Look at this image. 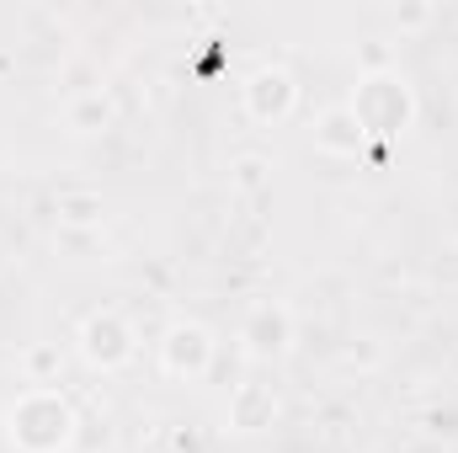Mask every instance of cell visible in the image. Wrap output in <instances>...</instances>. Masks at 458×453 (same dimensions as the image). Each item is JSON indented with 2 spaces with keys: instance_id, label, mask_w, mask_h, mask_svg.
<instances>
[{
  "instance_id": "7c38bea8",
  "label": "cell",
  "mask_w": 458,
  "mask_h": 453,
  "mask_svg": "<svg viewBox=\"0 0 458 453\" xmlns=\"http://www.w3.org/2000/svg\"><path fill=\"white\" fill-rule=\"evenodd\" d=\"M234 187L240 192H261L267 187V160L261 155H240L234 160Z\"/></svg>"
},
{
  "instance_id": "5b68a950",
  "label": "cell",
  "mask_w": 458,
  "mask_h": 453,
  "mask_svg": "<svg viewBox=\"0 0 458 453\" xmlns=\"http://www.w3.org/2000/svg\"><path fill=\"white\" fill-rule=\"evenodd\" d=\"M214 368V337L198 326V321H176L165 337H160V373L176 379V384H198L208 379Z\"/></svg>"
},
{
  "instance_id": "8fae6325",
  "label": "cell",
  "mask_w": 458,
  "mask_h": 453,
  "mask_svg": "<svg viewBox=\"0 0 458 453\" xmlns=\"http://www.w3.org/2000/svg\"><path fill=\"white\" fill-rule=\"evenodd\" d=\"M27 373H32V384L54 389V379H59V346H32L27 352Z\"/></svg>"
},
{
  "instance_id": "6da1fadb",
  "label": "cell",
  "mask_w": 458,
  "mask_h": 453,
  "mask_svg": "<svg viewBox=\"0 0 458 453\" xmlns=\"http://www.w3.org/2000/svg\"><path fill=\"white\" fill-rule=\"evenodd\" d=\"M81 432V411L64 389L32 384L16 395V406L5 411V438L16 453H70Z\"/></svg>"
},
{
  "instance_id": "ba28073f",
  "label": "cell",
  "mask_w": 458,
  "mask_h": 453,
  "mask_svg": "<svg viewBox=\"0 0 458 453\" xmlns=\"http://www.w3.org/2000/svg\"><path fill=\"white\" fill-rule=\"evenodd\" d=\"M373 139L357 128V117H352V107H326L320 113V123H315V150L320 155H336V160H357L362 150H368Z\"/></svg>"
},
{
  "instance_id": "277c9868",
  "label": "cell",
  "mask_w": 458,
  "mask_h": 453,
  "mask_svg": "<svg viewBox=\"0 0 458 453\" xmlns=\"http://www.w3.org/2000/svg\"><path fill=\"white\" fill-rule=\"evenodd\" d=\"M240 102H245V117H250V123L277 128V123H288L293 107H299V81H293L283 64H261V70L240 86Z\"/></svg>"
},
{
  "instance_id": "3957f363",
  "label": "cell",
  "mask_w": 458,
  "mask_h": 453,
  "mask_svg": "<svg viewBox=\"0 0 458 453\" xmlns=\"http://www.w3.org/2000/svg\"><path fill=\"white\" fill-rule=\"evenodd\" d=\"M75 341H81V357H86L97 373H117V368H128L133 352H139V337H133L128 315H117V310H91V315L81 321Z\"/></svg>"
},
{
  "instance_id": "5bb4252c",
  "label": "cell",
  "mask_w": 458,
  "mask_h": 453,
  "mask_svg": "<svg viewBox=\"0 0 458 453\" xmlns=\"http://www.w3.org/2000/svg\"><path fill=\"white\" fill-rule=\"evenodd\" d=\"M427 16H432V5H394V21L400 27H421Z\"/></svg>"
},
{
  "instance_id": "52a82bcc",
  "label": "cell",
  "mask_w": 458,
  "mask_h": 453,
  "mask_svg": "<svg viewBox=\"0 0 458 453\" xmlns=\"http://www.w3.org/2000/svg\"><path fill=\"white\" fill-rule=\"evenodd\" d=\"M277 389L272 384H261V379H245V384H234V395H229V427L234 432H267L272 422H277Z\"/></svg>"
},
{
  "instance_id": "8992f818",
  "label": "cell",
  "mask_w": 458,
  "mask_h": 453,
  "mask_svg": "<svg viewBox=\"0 0 458 453\" xmlns=\"http://www.w3.org/2000/svg\"><path fill=\"white\" fill-rule=\"evenodd\" d=\"M240 346H245L256 363H277V357H288V346H293V310H288L283 299H261V304H250L245 321H240Z\"/></svg>"
},
{
  "instance_id": "9c48e42d",
  "label": "cell",
  "mask_w": 458,
  "mask_h": 453,
  "mask_svg": "<svg viewBox=\"0 0 458 453\" xmlns=\"http://www.w3.org/2000/svg\"><path fill=\"white\" fill-rule=\"evenodd\" d=\"M54 214H59V225L64 229H97L102 225V214H107V198H102L97 187H59Z\"/></svg>"
},
{
  "instance_id": "4fadbf2b",
  "label": "cell",
  "mask_w": 458,
  "mask_h": 453,
  "mask_svg": "<svg viewBox=\"0 0 458 453\" xmlns=\"http://www.w3.org/2000/svg\"><path fill=\"white\" fill-rule=\"evenodd\" d=\"M427 432H432V438H458V411H454V406L427 411Z\"/></svg>"
},
{
  "instance_id": "30bf717a",
  "label": "cell",
  "mask_w": 458,
  "mask_h": 453,
  "mask_svg": "<svg viewBox=\"0 0 458 453\" xmlns=\"http://www.w3.org/2000/svg\"><path fill=\"white\" fill-rule=\"evenodd\" d=\"M70 128L75 133H102V128H113V97L107 91H86V97H70Z\"/></svg>"
},
{
  "instance_id": "7a4b0ae2",
  "label": "cell",
  "mask_w": 458,
  "mask_h": 453,
  "mask_svg": "<svg viewBox=\"0 0 458 453\" xmlns=\"http://www.w3.org/2000/svg\"><path fill=\"white\" fill-rule=\"evenodd\" d=\"M352 117H357V128L368 133V139H400L411 123H416V91H411V81L400 75V70H368L362 81H357V91H352Z\"/></svg>"
}]
</instances>
